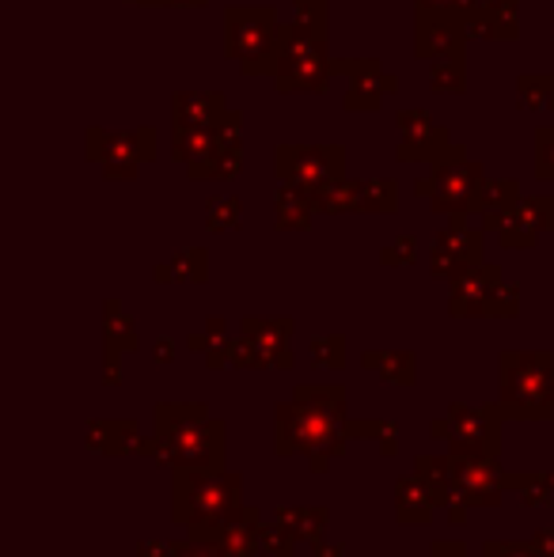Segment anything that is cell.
I'll list each match as a JSON object with an SVG mask.
<instances>
[{
  "mask_svg": "<svg viewBox=\"0 0 554 557\" xmlns=\"http://www.w3.org/2000/svg\"><path fill=\"white\" fill-rule=\"evenodd\" d=\"M119 357H122V352L107 349V357H103V383H107V387H119V383H122V375H119Z\"/></svg>",
  "mask_w": 554,
  "mask_h": 557,
  "instance_id": "obj_51",
  "label": "cell"
},
{
  "mask_svg": "<svg viewBox=\"0 0 554 557\" xmlns=\"http://www.w3.org/2000/svg\"><path fill=\"white\" fill-rule=\"evenodd\" d=\"M130 4H140V8H171V0H130Z\"/></svg>",
  "mask_w": 554,
  "mask_h": 557,
  "instance_id": "obj_59",
  "label": "cell"
},
{
  "mask_svg": "<svg viewBox=\"0 0 554 557\" xmlns=\"http://www.w3.org/2000/svg\"><path fill=\"white\" fill-rule=\"evenodd\" d=\"M334 81V58L327 53V15H296L281 23L274 61V88L281 96L323 91Z\"/></svg>",
  "mask_w": 554,
  "mask_h": 557,
  "instance_id": "obj_4",
  "label": "cell"
},
{
  "mask_svg": "<svg viewBox=\"0 0 554 557\" xmlns=\"http://www.w3.org/2000/svg\"><path fill=\"white\" fill-rule=\"evenodd\" d=\"M334 76H346V107L349 114H377L384 107V99L392 91H399V76H392L384 69V61L377 58H334Z\"/></svg>",
  "mask_w": 554,
  "mask_h": 557,
  "instance_id": "obj_14",
  "label": "cell"
},
{
  "mask_svg": "<svg viewBox=\"0 0 554 557\" xmlns=\"http://www.w3.org/2000/svg\"><path fill=\"white\" fill-rule=\"evenodd\" d=\"M467 20L448 12H426L415 8V58L436 61V58H464L467 53Z\"/></svg>",
  "mask_w": 554,
  "mask_h": 557,
  "instance_id": "obj_16",
  "label": "cell"
},
{
  "mask_svg": "<svg viewBox=\"0 0 554 557\" xmlns=\"http://www.w3.org/2000/svg\"><path fill=\"white\" fill-rule=\"evenodd\" d=\"M551 61H554V38H551Z\"/></svg>",
  "mask_w": 554,
  "mask_h": 557,
  "instance_id": "obj_61",
  "label": "cell"
},
{
  "mask_svg": "<svg viewBox=\"0 0 554 557\" xmlns=\"http://www.w3.org/2000/svg\"><path fill=\"white\" fill-rule=\"evenodd\" d=\"M288 337H293V319H244L239 337H232V364L236 368H255V372H288L293 368V349H288Z\"/></svg>",
  "mask_w": 554,
  "mask_h": 557,
  "instance_id": "obj_11",
  "label": "cell"
},
{
  "mask_svg": "<svg viewBox=\"0 0 554 557\" xmlns=\"http://www.w3.org/2000/svg\"><path fill=\"white\" fill-rule=\"evenodd\" d=\"M244 221V201L236 194H213L206 201V227L209 232H236Z\"/></svg>",
  "mask_w": 554,
  "mask_h": 557,
  "instance_id": "obj_38",
  "label": "cell"
},
{
  "mask_svg": "<svg viewBox=\"0 0 554 557\" xmlns=\"http://www.w3.org/2000/svg\"><path fill=\"white\" fill-rule=\"evenodd\" d=\"M415 8H426V12H448L459 15V20H471L479 0H415Z\"/></svg>",
  "mask_w": 554,
  "mask_h": 557,
  "instance_id": "obj_45",
  "label": "cell"
},
{
  "mask_svg": "<svg viewBox=\"0 0 554 557\" xmlns=\"http://www.w3.org/2000/svg\"><path fill=\"white\" fill-rule=\"evenodd\" d=\"M517 99L528 114H540L551 111V99H554V76L547 73H520L517 76Z\"/></svg>",
  "mask_w": 554,
  "mask_h": 557,
  "instance_id": "obj_37",
  "label": "cell"
},
{
  "mask_svg": "<svg viewBox=\"0 0 554 557\" xmlns=\"http://www.w3.org/2000/svg\"><path fill=\"white\" fill-rule=\"evenodd\" d=\"M186 345H190L194 352H201L206 368L232 364V337H229V326H224V319H206V331L190 334V337H186Z\"/></svg>",
  "mask_w": 554,
  "mask_h": 557,
  "instance_id": "obj_29",
  "label": "cell"
},
{
  "mask_svg": "<svg viewBox=\"0 0 554 557\" xmlns=\"http://www.w3.org/2000/svg\"><path fill=\"white\" fill-rule=\"evenodd\" d=\"M436 505H441V497H436V490L418 470L395 485V516H399V523H407V528H426V523L433 520Z\"/></svg>",
  "mask_w": 554,
  "mask_h": 557,
  "instance_id": "obj_22",
  "label": "cell"
},
{
  "mask_svg": "<svg viewBox=\"0 0 554 557\" xmlns=\"http://www.w3.org/2000/svg\"><path fill=\"white\" fill-rule=\"evenodd\" d=\"M296 15H327V0H293Z\"/></svg>",
  "mask_w": 554,
  "mask_h": 557,
  "instance_id": "obj_54",
  "label": "cell"
},
{
  "mask_svg": "<svg viewBox=\"0 0 554 557\" xmlns=\"http://www.w3.org/2000/svg\"><path fill=\"white\" fill-rule=\"evenodd\" d=\"M221 148L217 125H171V156L186 168V175H198L213 152Z\"/></svg>",
  "mask_w": 554,
  "mask_h": 557,
  "instance_id": "obj_20",
  "label": "cell"
},
{
  "mask_svg": "<svg viewBox=\"0 0 554 557\" xmlns=\"http://www.w3.org/2000/svg\"><path fill=\"white\" fill-rule=\"evenodd\" d=\"M395 125H399V148H395V156L403 163H429V168H436L444 160L467 156V148L456 145L448 129L433 125V117H429V111H421V107L399 111Z\"/></svg>",
  "mask_w": 554,
  "mask_h": 557,
  "instance_id": "obj_13",
  "label": "cell"
},
{
  "mask_svg": "<svg viewBox=\"0 0 554 557\" xmlns=\"http://www.w3.org/2000/svg\"><path fill=\"white\" fill-rule=\"evenodd\" d=\"M551 23H554V15H551Z\"/></svg>",
  "mask_w": 554,
  "mask_h": 557,
  "instance_id": "obj_63",
  "label": "cell"
},
{
  "mask_svg": "<svg viewBox=\"0 0 554 557\" xmlns=\"http://www.w3.org/2000/svg\"><path fill=\"white\" fill-rule=\"evenodd\" d=\"M229 114L221 91H175L171 96V125H217Z\"/></svg>",
  "mask_w": 554,
  "mask_h": 557,
  "instance_id": "obj_23",
  "label": "cell"
},
{
  "mask_svg": "<svg viewBox=\"0 0 554 557\" xmlns=\"http://www.w3.org/2000/svg\"><path fill=\"white\" fill-rule=\"evenodd\" d=\"M479 262H482V232L467 224V216H448V227L436 232L433 247H429V273L441 281H452Z\"/></svg>",
  "mask_w": 554,
  "mask_h": 557,
  "instance_id": "obj_15",
  "label": "cell"
},
{
  "mask_svg": "<svg viewBox=\"0 0 554 557\" xmlns=\"http://www.w3.org/2000/svg\"><path fill=\"white\" fill-rule=\"evenodd\" d=\"M152 277L160 281V285H171V281H178V285H201V281L209 277L206 247H190V250H183V255L171 258V262L156 265Z\"/></svg>",
  "mask_w": 554,
  "mask_h": 557,
  "instance_id": "obj_27",
  "label": "cell"
},
{
  "mask_svg": "<svg viewBox=\"0 0 554 557\" xmlns=\"http://www.w3.org/2000/svg\"><path fill=\"white\" fill-rule=\"evenodd\" d=\"M380 262L384 265H415L418 262V239L415 235H399L395 243H387L380 250Z\"/></svg>",
  "mask_w": 554,
  "mask_h": 557,
  "instance_id": "obj_43",
  "label": "cell"
},
{
  "mask_svg": "<svg viewBox=\"0 0 554 557\" xmlns=\"http://www.w3.org/2000/svg\"><path fill=\"white\" fill-rule=\"evenodd\" d=\"M103 334H107V349H114V352H134L140 345L137 323L122 311L119 300L103 304Z\"/></svg>",
  "mask_w": 554,
  "mask_h": 557,
  "instance_id": "obj_32",
  "label": "cell"
},
{
  "mask_svg": "<svg viewBox=\"0 0 554 557\" xmlns=\"http://www.w3.org/2000/svg\"><path fill=\"white\" fill-rule=\"evenodd\" d=\"M296 543H300V539H296L288 528H281L278 520L274 523H259V550H262V557H293Z\"/></svg>",
  "mask_w": 554,
  "mask_h": 557,
  "instance_id": "obj_41",
  "label": "cell"
},
{
  "mask_svg": "<svg viewBox=\"0 0 554 557\" xmlns=\"http://www.w3.org/2000/svg\"><path fill=\"white\" fill-rule=\"evenodd\" d=\"M140 425L134 418H99L88 421V451L99 455H137L140 451Z\"/></svg>",
  "mask_w": 554,
  "mask_h": 557,
  "instance_id": "obj_21",
  "label": "cell"
},
{
  "mask_svg": "<svg viewBox=\"0 0 554 557\" xmlns=\"http://www.w3.org/2000/svg\"><path fill=\"white\" fill-rule=\"evenodd\" d=\"M429 554L433 557H467V546H464V539H436V543L429 546Z\"/></svg>",
  "mask_w": 554,
  "mask_h": 557,
  "instance_id": "obj_50",
  "label": "cell"
},
{
  "mask_svg": "<svg viewBox=\"0 0 554 557\" xmlns=\"http://www.w3.org/2000/svg\"><path fill=\"white\" fill-rule=\"evenodd\" d=\"M239 505H244V474L236 470H171V520L178 528H213Z\"/></svg>",
  "mask_w": 554,
  "mask_h": 557,
  "instance_id": "obj_5",
  "label": "cell"
},
{
  "mask_svg": "<svg viewBox=\"0 0 554 557\" xmlns=\"http://www.w3.org/2000/svg\"><path fill=\"white\" fill-rule=\"evenodd\" d=\"M502 281H505L502 265H490V262H479L459 273V277H452L448 315L452 319H490V304H494Z\"/></svg>",
  "mask_w": 554,
  "mask_h": 557,
  "instance_id": "obj_17",
  "label": "cell"
},
{
  "mask_svg": "<svg viewBox=\"0 0 554 557\" xmlns=\"http://www.w3.org/2000/svg\"><path fill=\"white\" fill-rule=\"evenodd\" d=\"M152 436L140 441L145 459L163 470H224L229 425L206 403H156Z\"/></svg>",
  "mask_w": 554,
  "mask_h": 557,
  "instance_id": "obj_2",
  "label": "cell"
},
{
  "mask_svg": "<svg viewBox=\"0 0 554 557\" xmlns=\"http://www.w3.org/2000/svg\"><path fill=\"white\" fill-rule=\"evenodd\" d=\"M259 508L255 505H239L232 516H224L221 523L213 528H198V531H186L194 539H206V543H217L229 557H262L259 550Z\"/></svg>",
  "mask_w": 554,
  "mask_h": 557,
  "instance_id": "obj_18",
  "label": "cell"
},
{
  "mask_svg": "<svg viewBox=\"0 0 554 557\" xmlns=\"http://www.w3.org/2000/svg\"><path fill=\"white\" fill-rule=\"evenodd\" d=\"M361 364L369 372L384 375L387 383L395 387H415V352L399 349V352H387V349H372V352H361Z\"/></svg>",
  "mask_w": 554,
  "mask_h": 557,
  "instance_id": "obj_28",
  "label": "cell"
},
{
  "mask_svg": "<svg viewBox=\"0 0 554 557\" xmlns=\"http://www.w3.org/2000/svg\"><path fill=\"white\" fill-rule=\"evenodd\" d=\"M502 406H467L452 403L444 418H436L429 425V436L441 444H448V451L456 455H502Z\"/></svg>",
  "mask_w": 554,
  "mask_h": 557,
  "instance_id": "obj_8",
  "label": "cell"
},
{
  "mask_svg": "<svg viewBox=\"0 0 554 557\" xmlns=\"http://www.w3.org/2000/svg\"><path fill=\"white\" fill-rule=\"evenodd\" d=\"M84 148H88V163H99L107 178H137L145 163L156 156V129L140 125V129H88L84 133Z\"/></svg>",
  "mask_w": 554,
  "mask_h": 557,
  "instance_id": "obj_10",
  "label": "cell"
},
{
  "mask_svg": "<svg viewBox=\"0 0 554 557\" xmlns=\"http://www.w3.org/2000/svg\"><path fill=\"white\" fill-rule=\"evenodd\" d=\"M505 490H513L525 508H540L554 497V482L543 470H525V474H505Z\"/></svg>",
  "mask_w": 554,
  "mask_h": 557,
  "instance_id": "obj_33",
  "label": "cell"
},
{
  "mask_svg": "<svg viewBox=\"0 0 554 557\" xmlns=\"http://www.w3.org/2000/svg\"><path fill=\"white\" fill-rule=\"evenodd\" d=\"M502 406L505 421H551L554 418V357L547 349L502 352Z\"/></svg>",
  "mask_w": 554,
  "mask_h": 557,
  "instance_id": "obj_6",
  "label": "cell"
},
{
  "mask_svg": "<svg viewBox=\"0 0 554 557\" xmlns=\"http://www.w3.org/2000/svg\"><path fill=\"white\" fill-rule=\"evenodd\" d=\"M346 387H296L288 403L274 406V451L281 459L304 455L316 474L331 467V459L346 455Z\"/></svg>",
  "mask_w": 554,
  "mask_h": 557,
  "instance_id": "obj_1",
  "label": "cell"
},
{
  "mask_svg": "<svg viewBox=\"0 0 554 557\" xmlns=\"http://www.w3.org/2000/svg\"><path fill=\"white\" fill-rule=\"evenodd\" d=\"M535 178L540 183H554V125H540L535 129Z\"/></svg>",
  "mask_w": 554,
  "mask_h": 557,
  "instance_id": "obj_42",
  "label": "cell"
},
{
  "mask_svg": "<svg viewBox=\"0 0 554 557\" xmlns=\"http://www.w3.org/2000/svg\"><path fill=\"white\" fill-rule=\"evenodd\" d=\"M490 232L497 235V243H502L505 250H532L547 227H543V216H540L535 198H520L509 213L497 216Z\"/></svg>",
  "mask_w": 554,
  "mask_h": 557,
  "instance_id": "obj_19",
  "label": "cell"
},
{
  "mask_svg": "<svg viewBox=\"0 0 554 557\" xmlns=\"http://www.w3.org/2000/svg\"><path fill=\"white\" fill-rule=\"evenodd\" d=\"M482 183H487V168L479 160L456 156V160L429 168V175L415 183V194L441 216H471Z\"/></svg>",
  "mask_w": 554,
  "mask_h": 557,
  "instance_id": "obj_9",
  "label": "cell"
},
{
  "mask_svg": "<svg viewBox=\"0 0 554 557\" xmlns=\"http://www.w3.org/2000/svg\"><path fill=\"white\" fill-rule=\"evenodd\" d=\"M551 76H554V69H551ZM551 111H554V99H551Z\"/></svg>",
  "mask_w": 554,
  "mask_h": 557,
  "instance_id": "obj_62",
  "label": "cell"
},
{
  "mask_svg": "<svg viewBox=\"0 0 554 557\" xmlns=\"http://www.w3.org/2000/svg\"><path fill=\"white\" fill-rule=\"evenodd\" d=\"M217 133H221V145H229V148H244V114H236V111H229L217 122Z\"/></svg>",
  "mask_w": 554,
  "mask_h": 557,
  "instance_id": "obj_46",
  "label": "cell"
},
{
  "mask_svg": "<svg viewBox=\"0 0 554 557\" xmlns=\"http://www.w3.org/2000/svg\"><path fill=\"white\" fill-rule=\"evenodd\" d=\"M399 209V183L395 178H357V198H354V213H395Z\"/></svg>",
  "mask_w": 554,
  "mask_h": 557,
  "instance_id": "obj_30",
  "label": "cell"
},
{
  "mask_svg": "<svg viewBox=\"0 0 554 557\" xmlns=\"http://www.w3.org/2000/svg\"><path fill=\"white\" fill-rule=\"evenodd\" d=\"M311 216H319L311 190H304L296 183H281L274 194V224L281 232H308Z\"/></svg>",
  "mask_w": 554,
  "mask_h": 557,
  "instance_id": "obj_24",
  "label": "cell"
},
{
  "mask_svg": "<svg viewBox=\"0 0 554 557\" xmlns=\"http://www.w3.org/2000/svg\"><path fill=\"white\" fill-rule=\"evenodd\" d=\"M239 171H244V148H229L221 145L213 152V160L206 163V168L194 175V183H201V178H217V183H229V178H236Z\"/></svg>",
  "mask_w": 554,
  "mask_h": 557,
  "instance_id": "obj_39",
  "label": "cell"
},
{
  "mask_svg": "<svg viewBox=\"0 0 554 557\" xmlns=\"http://www.w3.org/2000/svg\"><path fill=\"white\" fill-rule=\"evenodd\" d=\"M415 470L441 497L452 528H464L471 508H497L505 497V474L494 455H426L415 459Z\"/></svg>",
  "mask_w": 554,
  "mask_h": 557,
  "instance_id": "obj_3",
  "label": "cell"
},
{
  "mask_svg": "<svg viewBox=\"0 0 554 557\" xmlns=\"http://www.w3.org/2000/svg\"><path fill=\"white\" fill-rule=\"evenodd\" d=\"M520 198H525V194H520L517 178H487V183H482V190H479V198H475V213L471 216H482V232H490L497 216L509 213Z\"/></svg>",
  "mask_w": 554,
  "mask_h": 557,
  "instance_id": "obj_25",
  "label": "cell"
},
{
  "mask_svg": "<svg viewBox=\"0 0 554 557\" xmlns=\"http://www.w3.org/2000/svg\"><path fill=\"white\" fill-rule=\"evenodd\" d=\"M535 206H540V216H543V227L554 232V194H532Z\"/></svg>",
  "mask_w": 554,
  "mask_h": 557,
  "instance_id": "obj_52",
  "label": "cell"
},
{
  "mask_svg": "<svg viewBox=\"0 0 554 557\" xmlns=\"http://www.w3.org/2000/svg\"><path fill=\"white\" fill-rule=\"evenodd\" d=\"M429 88L441 96H464L467 91V65L464 58H436L429 61Z\"/></svg>",
  "mask_w": 554,
  "mask_h": 557,
  "instance_id": "obj_36",
  "label": "cell"
},
{
  "mask_svg": "<svg viewBox=\"0 0 554 557\" xmlns=\"http://www.w3.org/2000/svg\"><path fill=\"white\" fill-rule=\"evenodd\" d=\"M426 557H433V554H426Z\"/></svg>",
  "mask_w": 554,
  "mask_h": 557,
  "instance_id": "obj_64",
  "label": "cell"
},
{
  "mask_svg": "<svg viewBox=\"0 0 554 557\" xmlns=\"http://www.w3.org/2000/svg\"><path fill=\"white\" fill-rule=\"evenodd\" d=\"M346 436L349 441H372L380 444V455H395L399 451V425L384 418H369V421H346Z\"/></svg>",
  "mask_w": 554,
  "mask_h": 557,
  "instance_id": "obj_34",
  "label": "cell"
},
{
  "mask_svg": "<svg viewBox=\"0 0 554 557\" xmlns=\"http://www.w3.org/2000/svg\"><path fill=\"white\" fill-rule=\"evenodd\" d=\"M274 520L281 523V528H288L296 539H308V543H323L327 535V520H331V512L327 508H278Z\"/></svg>",
  "mask_w": 554,
  "mask_h": 557,
  "instance_id": "obj_31",
  "label": "cell"
},
{
  "mask_svg": "<svg viewBox=\"0 0 554 557\" xmlns=\"http://www.w3.org/2000/svg\"><path fill=\"white\" fill-rule=\"evenodd\" d=\"M532 546H535V550H540L543 557H554V523H551V528H540V531H535Z\"/></svg>",
  "mask_w": 554,
  "mask_h": 557,
  "instance_id": "obj_53",
  "label": "cell"
},
{
  "mask_svg": "<svg viewBox=\"0 0 554 557\" xmlns=\"http://www.w3.org/2000/svg\"><path fill=\"white\" fill-rule=\"evenodd\" d=\"M281 20L274 8H229L224 12V58L244 76H274Z\"/></svg>",
  "mask_w": 554,
  "mask_h": 557,
  "instance_id": "obj_7",
  "label": "cell"
},
{
  "mask_svg": "<svg viewBox=\"0 0 554 557\" xmlns=\"http://www.w3.org/2000/svg\"><path fill=\"white\" fill-rule=\"evenodd\" d=\"M517 315H520V285L502 281L494 304H490V319H517Z\"/></svg>",
  "mask_w": 554,
  "mask_h": 557,
  "instance_id": "obj_44",
  "label": "cell"
},
{
  "mask_svg": "<svg viewBox=\"0 0 554 557\" xmlns=\"http://www.w3.org/2000/svg\"><path fill=\"white\" fill-rule=\"evenodd\" d=\"M547 474H551V482H554V459H551V470H547Z\"/></svg>",
  "mask_w": 554,
  "mask_h": 557,
  "instance_id": "obj_60",
  "label": "cell"
},
{
  "mask_svg": "<svg viewBox=\"0 0 554 557\" xmlns=\"http://www.w3.org/2000/svg\"><path fill=\"white\" fill-rule=\"evenodd\" d=\"M482 557H543L532 543H487Z\"/></svg>",
  "mask_w": 554,
  "mask_h": 557,
  "instance_id": "obj_48",
  "label": "cell"
},
{
  "mask_svg": "<svg viewBox=\"0 0 554 557\" xmlns=\"http://www.w3.org/2000/svg\"><path fill=\"white\" fill-rule=\"evenodd\" d=\"M156 360H160V364H171V360H175V342H171V337H160V342H156Z\"/></svg>",
  "mask_w": 554,
  "mask_h": 557,
  "instance_id": "obj_56",
  "label": "cell"
},
{
  "mask_svg": "<svg viewBox=\"0 0 554 557\" xmlns=\"http://www.w3.org/2000/svg\"><path fill=\"white\" fill-rule=\"evenodd\" d=\"M209 0H171V8H206Z\"/></svg>",
  "mask_w": 554,
  "mask_h": 557,
  "instance_id": "obj_58",
  "label": "cell"
},
{
  "mask_svg": "<svg viewBox=\"0 0 554 557\" xmlns=\"http://www.w3.org/2000/svg\"><path fill=\"white\" fill-rule=\"evenodd\" d=\"M311 364L327 368V372H342L346 368V337L342 334L311 337Z\"/></svg>",
  "mask_w": 554,
  "mask_h": 557,
  "instance_id": "obj_40",
  "label": "cell"
},
{
  "mask_svg": "<svg viewBox=\"0 0 554 557\" xmlns=\"http://www.w3.org/2000/svg\"><path fill=\"white\" fill-rule=\"evenodd\" d=\"M178 554V539H145L137 546V557H175Z\"/></svg>",
  "mask_w": 554,
  "mask_h": 557,
  "instance_id": "obj_49",
  "label": "cell"
},
{
  "mask_svg": "<svg viewBox=\"0 0 554 557\" xmlns=\"http://www.w3.org/2000/svg\"><path fill=\"white\" fill-rule=\"evenodd\" d=\"M467 35L487 38V42H517L520 38V20L517 12H497V8H475V15L467 20Z\"/></svg>",
  "mask_w": 554,
  "mask_h": 557,
  "instance_id": "obj_26",
  "label": "cell"
},
{
  "mask_svg": "<svg viewBox=\"0 0 554 557\" xmlns=\"http://www.w3.org/2000/svg\"><path fill=\"white\" fill-rule=\"evenodd\" d=\"M175 557H229V554H224L217 543H206V539L186 535V539H178V554Z\"/></svg>",
  "mask_w": 554,
  "mask_h": 557,
  "instance_id": "obj_47",
  "label": "cell"
},
{
  "mask_svg": "<svg viewBox=\"0 0 554 557\" xmlns=\"http://www.w3.org/2000/svg\"><path fill=\"white\" fill-rule=\"evenodd\" d=\"M311 557H346V550H342L338 543H311Z\"/></svg>",
  "mask_w": 554,
  "mask_h": 557,
  "instance_id": "obj_55",
  "label": "cell"
},
{
  "mask_svg": "<svg viewBox=\"0 0 554 557\" xmlns=\"http://www.w3.org/2000/svg\"><path fill=\"white\" fill-rule=\"evenodd\" d=\"M482 8H497V12H517L520 0H479Z\"/></svg>",
  "mask_w": 554,
  "mask_h": 557,
  "instance_id": "obj_57",
  "label": "cell"
},
{
  "mask_svg": "<svg viewBox=\"0 0 554 557\" xmlns=\"http://www.w3.org/2000/svg\"><path fill=\"white\" fill-rule=\"evenodd\" d=\"M311 198H316L319 216H346V213H354L357 178H338V183H327V186H319Z\"/></svg>",
  "mask_w": 554,
  "mask_h": 557,
  "instance_id": "obj_35",
  "label": "cell"
},
{
  "mask_svg": "<svg viewBox=\"0 0 554 557\" xmlns=\"http://www.w3.org/2000/svg\"><path fill=\"white\" fill-rule=\"evenodd\" d=\"M274 171H278V183H296L316 194L319 186L346 178V148L342 145H278Z\"/></svg>",
  "mask_w": 554,
  "mask_h": 557,
  "instance_id": "obj_12",
  "label": "cell"
}]
</instances>
